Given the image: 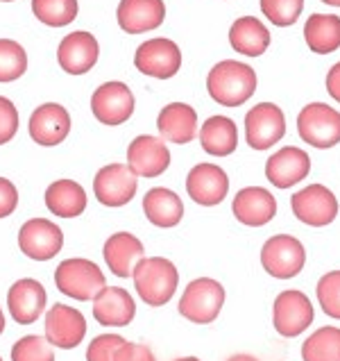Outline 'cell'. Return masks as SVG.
<instances>
[{"label": "cell", "mask_w": 340, "mask_h": 361, "mask_svg": "<svg viewBox=\"0 0 340 361\" xmlns=\"http://www.w3.org/2000/svg\"><path fill=\"white\" fill-rule=\"evenodd\" d=\"M207 91L222 107H241L254 96L256 73L252 66L243 64V61H218L207 75Z\"/></svg>", "instance_id": "1"}, {"label": "cell", "mask_w": 340, "mask_h": 361, "mask_svg": "<svg viewBox=\"0 0 340 361\" xmlns=\"http://www.w3.org/2000/svg\"><path fill=\"white\" fill-rule=\"evenodd\" d=\"M139 298L150 307H163L177 291V266L163 257H143L132 273Z\"/></svg>", "instance_id": "2"}, {"label": "cell", "mask_w": 340, "mask_h": 361, "mask_svg": "<svg viewBox=\"0 0 340 361\" xmlns=\"http://www.w3.org/2000/svg\"><path fill=\"white\" fill-rule=\"evenodd\" d=\"M55 284L64 295L80 302H89L107 286V280L98 264L75 257V259H64L57 266Z\"/></svg>", "instance_id": "3"}, {"label": "cell", "mask_w": 340, "mask_h": 361, "mask_svg": "<svg viewBox=\"0 0 340 361\" xmlns=\"http://www.w3.org/2000/svg\"><path fill=\"white\" fill-rule=\"evenodd\" d=\"M225 305V286L213 277H198L182 293L180 314L195 325L213 323Z\"/></svg>", "instance_id": "4"}, {"label": "cell", "mask_w": 340, "mask_h": 361, "mask_svg": "<svg viewBox=\"0 0 340 361\" xmlns=\"http://www.w3.org/2000/svg\"><path fill=\"white\" fill-rule=\"evenodd\" d=\"M306 264V250L300 239L291 234L270 236L261 247V266L277 280H291L300 275Z\"/></svg>", "instance_id": "5"}, {"label": "cell", "mask_w": 340, "mask_h": 361, "mask_svg": "<svg viewBox=\"0 0 340 361\" xmlns=\"http://www.w3.org/2000/svg\"><path fill=\"white\" fill-rule=\"evenodd\" d=\"M297 130L308 146L320 150L334 148L340 143V111L325 102H311L297 116Z\"/></svg>", "instance_id": "6"}, {"label": "cell", "mask_w": 340, "mask_h": 361, "mask_svg": "<svg viewBox=\"0 0 340 361\" xmlns=\"http://www.w3.org/2000/svg\"><path fill=\"white\" fill-rule=\"evenodd\" d=\"M20 252L34 262H48L64 247V232L48 219H30L18 230Z\"/></svg>", "instance_id": "7"}, {"label": "cell", "mask_w": 340, "mask_h": 361, "mask_svg": "<svg viewBox=\"0 0 340 361\" xmlns=\"http://www.w3.org/2000/svg\"><path fill=\"white\" fill-rule=\"evenodd\" d=\"M286 134V116L272 102H259L245 116L247 146L254 150H267L279 143Z\"/></svg>", "instance_id": "8"}, {"label": "cell", "mask_w": 340, "mask_h": 361, "mask_svg": "<svg viewBox=\"0 0 340 361\" xmlns=\"http://www.w3.org/2000/svg\"><path fill=\"white\" fill-rule=\"evenodd\" d=\"M291 209L297 221L311 228H325L332 225L338 216V200L334 191L322 184H308L306 189L297 191L291 198Z\"/></svg>", "instance_id": "9"}, {"label": "cell", "mask_w": 340, "mask_h": 361, "mask_svg": "<svg viewBox=\"0 0 340 361\" xmlns=\"http://www.w3.org/2000/svg\"><path fill=\"white\" fill-rule=\"evenodd\" d=\"M313 305L308 295L291 288V291H282L275 298L272 305V321L275 329L286 338L300 336L304 329L313 323Z\"/></svg>", "instance_id": "10"}, {"label": "cell", "mask_w": 340, "mask_h": 361, "mask_svg": "<svg viewBox=\"0 0 340 361\" xmlns=\"http://www.w3.org/2000/svg\"><path fill=\"white\" fill-rule=\"evenodd\" d=\"M134 66L141 73L157 80H170L182 68V50L170 39H150L141 44L134 55Z\"/></svg>", "instance_id": "11"}, {"label": "cell", "mask_w": 340, "mask_h": 361, "mask_svg": "<svg viewBox=\"0 0 340 361\" xmlns=\"http://www.w3.org/2000/svg\"><path fill=\"white\" fill-rule=\"evenodd\" d=\"M134 94L122 82H105L91 96V111L102 126H122L134 114Z\"/></svg>", "instance_id": "12"}, {"label": "cell", "mask_w": 340, "mask_h": 361, "mask_svg": "<svg viewBox=\"0 0 340 361\" xmlns=\"http://www.w3.org/2000/svg\"><path fill=\"white\" fill-rule=\"evenodd\" d=\"M139 182L127 164H109L100 169L94 180L96 200L105 207H122L137 195Z\"/></svg>", "instance_id": "13"}, {"label": "cell", "mask_w": 340, "mask_h": 361, "mask_svg": "<svg viewBox=\"0 0 340 361\" xmlns=\"http://www.w3.org/2000/svg\"><path fill=\"white\" fill-rule=\"evenodd\" d=\"M87 336V318L80 309L57 302L46 314V338L50 345L61 350L77 348Z\"/></svg>", "instance_id": "14"}, {"label": "cell", "mask_w": 340, "mask_h": 361, "mask_svg": "<svg viewBox=\"0 0 340 361\" xmlns=\"http://www.w3.org/2000/svg\"><path fill=\"white\" fill-rule=\"evenodd\" d=\"M127 166L137 178H159L170 166V150L163 139L141 134L127 148Z\"/></svg>", "instance_id": "15"}, {"label": "cell", "mask_w": 340, "mask_h": 361, "mask_svg": "<svg viewBox=\"0 0 340 361\" xmlns=\"http://www.w3.org/2000/svg\"><path fill=\"white\" fill-rule=\"evenodd\" d=\"M187 193L202 207H215L229 193V178L215 164H198L187 175Z\"/></svg>", "instance_id": "16"}, {"label": "cell", "mask_w": 340, "mask_h": 361, "mask_svg": "<svg viewBox=\"0 0 340 361\" xmlns=\"http://www.w3.org/2000/svg\"><path fill=\"white\" fill-rule=\"evenodd\" d=\"M98 55H100L98 39L91 32H84V30L66 35L57 48V61L61 71L68 75L89 73V71L96 66Z\"/></svg>", "instance_id": "17"}, {"label": "cell", "mask_w": 340, "mask_h": 361, "mask_svg": "<svg viewBox=\"0 0 340 361\" xmlns=\"http://www.w3.org/2000/svg\"><path fill=\"white\" fill-rule=\"evenodd\" d=\"M311 173V157L295 146H286L277 150L265 161V178L277 189H291L297 182H304Z\"/></svg>", "instance_id": "18"}, {"label": "cell", "mask_w": 340, "mask_h": 361, "mask_svg": "<svg viewBox=\"0 0 340 361\" xmlns=\"http://www.w3.org/2000/svg\"><path fill=\"white\" fill-rule=\"evenodd\" d=\"M48 305V293L41 282L32 277H23L12 284L7 291V309L18 325H32L44 314Z\"/></svg>", "instance_id": "19"}, {"label": "cell", "mask_w": 340, "mask_h": 361, "mask_svg": "<svg viewBox=\"0 0 340 361\" xmlns=\"http://www.w3.org/2000/svg\"><path fill=\"white\" fill-rule=\"evenodd\" d=\"M70 132L68 111L57 102H46L32 111L30 116V137L37 141V146L53 148L59 146Z\"/></svg>", "instance_id": "20"}, {"label": "cell", "mask_w": 340, "mask_h": 361, "mask_svg": "<svg viewBox=\"0 0 340 361\" xmlns=\"http://www.w3.org/2000/svg\"><path fill=\"white\" fill-rule=\"evenodd\" d=\"M236 221L247 228H263L277 214V198L263 187H245L232 202Z\"/></svg>", "instance_id": "21"}, {"label": "cell", "mask_w": 340, "mask_h": 361, "mask_svg": "<svg viewBox=\"0 0 340 361\" xmlns=\"http://www.w3.org/2000/svg\"><path fill=\"white\" fill-rule=\"evenodd\" d=\"M116 18L120 30L127 35L152 32L166 18V5L163 0H120Z\"/></svg>", "instance_id": "22"}, {"label": "cell", "mask_w": 340, "mask_h": 361, "mask_svg": "<svg viewBox=\"0 0 340 361\" xmlns=\"http://www.w3.org/2000/svg\"><path fill=\"white\" fill-rule=\"evenodd\" d=\"M137 316L134 298L120 286H105L94 298V318L102 327H127Z\"/></svg>", "instance_id": "23"}, {"label": "cell", "mask_w": 340, "mask_h": 361, "mask_svg": "<svg viewBox=\"0 0 340 361\" xmlns=\"http://www.w3.org/2000/svg\"><path fill=\"white\" fill-rule=\"evenodd\" d=\"M105 262L109 271L116 277H132L137 264L146 257V247L130 232H116L111 234L105 247H102Z\"/></svg>", "instance_id": "24"}, {"label": "cell", "mask_w": 340, "mask_h": 361, "mask_svg": "<svg viewBox=\"0 0 340 361\" xmlns=\"http://www.w3.org/2000/svg\"><path fill=\"white\" fill-rule=\"evenodd\" d=\"M157 130L170 143H191L198 137V114L187 102H170L159 111Z\"/></svg>", "instance_id": "25"}, {"label": "cell", "mask_w": 340, "mask_h": 361, "mask_svg": "<svg viewBox=\"0 0 340 361\" xmlns=\"http://www.w3.org/2000/svg\"><path fill=\"white\" fill-rule=\"evenodd\" d=\"M46 207L57 219H77L87 209V191L80 182L57 180L46 189Z\"/></svg>", "instance_id": "26"}, {"label": "cell", "mask_w": 340, "mask_h": 361, "mask_svg": "<svg viewBox=\"0 0 340 361\" xmlns=\"http://www.w3.org/2000/svg\"><path fill=\"white\" fill-rule=\"evenodd\" d=\"M143 214L157 228H175L184 219V204L175 191L154 187L143 198Z\"/></svg>", "instance_id": "27"}, {"label": "cell", "mask_w": 340, "mask_h": 361, "mask_svg": "<svg viewBox=\"0 0 340 361\" xmlns=\"http://www.w3.org/2000/svg\"><path fill=\"white\" fill-rule=\"evenodd\" d=\"M229 44L239 55L245 57H259L270 46V32L254 16L236 18V23L229 30Z\"/></svg>", "instance_id": "28"}, {"label": "cell", "mask_w": 340, "mask_h": 361, "mask_svg": "<svg viewBox=\"0 0 340 361\" xmlns=\"http://www.w3.org/2000/svg\"><path fill=\"white\" fill-rule=\"evenodd\" d=\"M306 46L315 55H332L340 48V16L311 14L304 25Z\"/></svg>", "instance_id": "29"}, {"label": "cell", "mask_w": 340, "mask_h": 361, "mask_svg": "<svg viewBox=\"0 0 340 361\" xmlns=\"http://www.w3.org/2000/svg\"><path fill=\"white\" fill-rule=\"evenodd\" d=\"M200 143L204 152L213 157H227L239 146V130L236 123L227 116H211L200 128Z\"/></svg>", "instance_id": "30"}, {"label": "cell", "mask_w": 340, "mask_h": 361, "mask_svg": "<svg viewBox=\"0 0 340 361\" xmlns=\"http://www.w3.org/2000/svg\"><path fill=\"white\" fill-rule=\"evenodd\" d=\"M304 361H340V327L325 325L302 343Z\"/></svg>", "instance_id": "31"}, {"label": "cell", "mask_w": 340, "mask_h": 361, "mask_svg": "<svg viewBox=\"0 0 340 361\" xmlns=\"http://www.w3.org/2000/svg\"><path fill=\"white\" fill-rule=\"evenodd\" d=\"M32 12L44 25L64 27L77 16V0H32Z\"/></svg>", "instance_id": "32"}, {"label": "cell", "mask_w": 340, "mask_h": 361, "mask_svg": "<svg viewBox=\"0 0 340 361\" xmlns=\"http://www.w3.org/2000/svg\"><path fill=\"white\" fill-rule=\"evenodd\" d=\"M27 71L25 48L12 39H0V82H14Z\"/></svg>", "instance_id": "33"}, {"label": "cell", "mask_w": 340, "mask_h": 361, "mask_svg": "<svg viewBox=\"0 0 340 361\" xmlns=\"http://www.w3.org/2000/svg\"><path fill=\"white\" fill-rule=\"evenodd\" d=\"M12 361H55V350L48 338L30 334L12 345Z\"/></svg>", "instance_id": "34"}, {"label": "cell", "mask_w": 340, "mask_h": 361, "mask_svg": "<svg viewBox=\"0 0 340 361\" xmlns=\"http://www.w3.org/2000/svg\"><path fill=\"white\" fill-rule=\"evenodd\" d=\"M304 0H261V12L277 27H288L300 18Z\"/></svg>", "instance_id": "35"}, {"label": "cell", "mask_w": 340, "mask_h": 361, "mask_svg": "<svg viewBox=\"0 0 340 361\" xmlns=\"http://www.w3.org/2000/svg\"><path fill=\"white\" fill-rule=\"evenodd\" d=\"M317 302H320L322 312L332 318L340 321V271H332L320 277L317 282Z\"/></svg>", "instance_id": "36"}, {"label": "cell", "mask_w": 340, "mask_h": 361, "mask_svg": "<svg viewBox=\"0 0 340 361\" xmlns=\"http://www.w3.org/2000/svg\"><path fill=\"white\" fill-rule=\"evenodd\" d=\"M125 338L120 334H100L87 348V361H113Z\"/></svg>", "instance_id": "37"}, {"label": "cell", "mask_w": 340, "mask_h": 361, "mask_svg": "<svg viewBox=\"0 0 340 361\" xmlns=\"http://www.w3.org/2000/svg\"><path fill=\"white\" fill-rule=\"evenodd\" d=\"M18 132V109L9 98L0 96V146L9 143Z\"/></svg>", "instance_id": "38"}, {"label": "cell", "mask_w": 340, "mask_h": 361, "mask_svg": "<svg viewBox=\"0 0 340 361\" xmlns=\"http://www.w3.org/2000/svg\"><path fill=\"white\" fill-rule=\"evenodd\" d=\"M16 207H18V189L14 187V182L0 178V219L12 216Z\"/></svg>", "instance_id": "39"}, {"label": "cell", "mask_w": 340, "mask_h": 361, "mask_svg": "<svg viewBox=\"0 0 340 361\" xmlns=\"http://www.w3.org/2000/svg\"><path fill=\"white\" fill-rule=\"evenodd\" d=\"M113 361H157L154 359V353L150 350V345L143 343H122L120 350L116 353V359Z\"/></svg>", "instance_id": "40"}, {"label": "cell", "mask_w": 340, "mask_h": 361, "mask_svg": "<svg viewBox=\"0 0 340 361\" xmlns=\"http://www.w3.org/2000/svg\"><path fill=\"white\" fill-rule=\"evenodd\" d=\"M327 91L336 102H340V61L329 68L327 73Z\"/></svg>", "instance_id": "41"}, {"label": "cell", "mask_w": 340, "mask_h": 361, "mask_svg": "<svg viewBox=\"0 0 340 361\" xmlns=\"http://www.w3.org/2000/svg\"><path fill=\"white\" fill-rule=\"evenodd\" d=\"M227 361H259V359L252 357V355H247V353H241V355H234V357H229Z\"/></svg>", "instance_id": "42"}, {"label": "cell", "mask_w": 340, "mask_h": 361, "mask_svg": "<svg viewBox=\"0 0 340 361\" xmlns=\"http://www.w3.org/2000/svg\"><path fill=\"white\" fill-rule=\"evenodd\" d=\"M5 332V314H3V309H0V334Z\"/></svg>", "instance_id": "43"}, {"label": "cell", "mask_w": 340, "mask_h": 361, "mask_svg": "<svg viewBox=\"0 0 340 361\" xmlns=\"http://www.w3.org/2000/svg\"><path fill=\"white\" fill-rule=\"evenodd\" d=\"M322 3L332 5V7H340V0H322Z\"/></svg>", "instance_id": "44"}, {"label": "cell", "mask_w": 340, "mask_h": 361, "mask_svg": "<svg viewBox=\"0 0 340 361\" xmlns=\"http://www.w3.org/2000/svg\"><path fill=\"white\" fill-rule=\"evenodd\" d=\"M175 361H200L198 357H182V359H175Z\"/></svg>", "instance_id": "45"}, {"label": "cell", "mask_w": 340, "mask_h": 361, "mask_svg": "<svg viewBox=\"0 0 340 361\" xmlns=\"http://www.w3.org/2000/svg\"><path fill=\"white\" fill-rule=\"evenodd\" d=\"M0 3H12V0H0Z\"/></svg>", "instance_id": "46"}, {"label": "cell", "mask_w": 340, "mask_h": 361, "mask_svg": "<svg viewBox=\"0 0 340 361\" xmlns=\"http://www.w3.org/2000/svg\"><path fill=\"white\" fill-rule=\"evenodd\" d=\"M0 361H3V357H0Z\"/></svg>", "instance_id": "47"}]
</instances>
